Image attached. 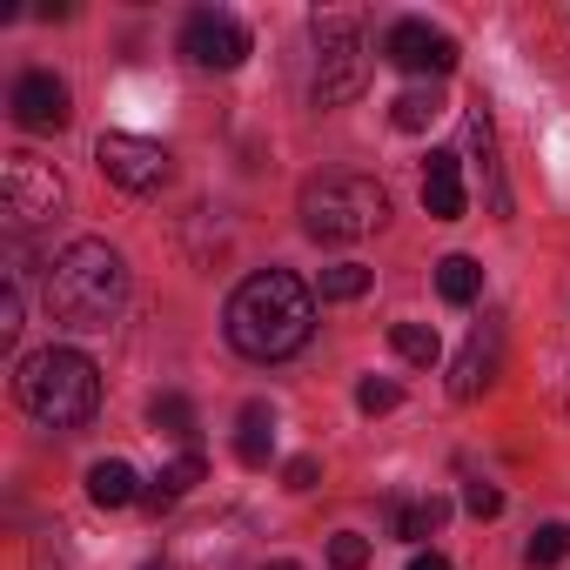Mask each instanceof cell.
Wrapping results in <instances>:
<instances>
[{"instance_id":"1","label":"cell","mask_w":570,"mask_h":570,"mask_svg":"<svg viewBox=\"0 0 570 570\" xmlns=\"http://www.w3.org/2000/svg\"><path fill=\"white\" fill-rule=\"evenodd\" d=\"M235 356L248 363H282V356H296L316 330V296H309V282L289 275V268H262L248 275L242 289L228 296V316H222Z\"/></svg>"},{"instance_id":"2","label":"cell","mask_w":570,"mask_h":570,"mask_svg":"<svg viewBox=\"0 0 570 570\" xmlns=\"http://www.w3.org/2000/svg\"><path fill=\"white\" fill-rule=\"evenodd\" d=\"M128 303V262L108 242H68L48 262V309L61 330H108Z\"/></svg>"},{"instance_id":"3","label":"cell","mask_w":570,"mask_h":570,"mask_svg":"<svg viewBox=\"0 0 570 570\" xmlns=\"http://www.w3.org/2000/svg\"><path fill=\"white\" fill-rule=\"evenodd\" d=\"M14 396L35 423L48 430H81L95 410H101V370L81 356V350H41L21 363L14 376Z\"/></svg>"},{"instance_id":"4","label":"cell","mask_w":570,"mask_h":570,"mask_svg":"<svg viewBox=\"0 0 570 570\" xmlns=\"http://www.w3.org/2000/svg\"><path fill=\"white\" fill-rule=\"evenodd\" d=\"M296 215H303V235H316V242H363L390 222V195L370 175H323L303 188Z\"/></svg>"},{"instance_id":"5","label":"cell","mask_w":570,"mask_h":570,"mask_svg":"<svg viewBox=\"0 0 570 570\" xmlns=\"http://www.w3.org/2000/svg\"><path fill=\"white\" fill-rule=\"evenodd\" d=\"M61 202H68V181H61L55 161H41V155H28V148L0 161V208H8V228H14V235L48 228V222L61 215Z\"/></svg>"},{"instance_id":"6","label":"cell","mask_w":570,"mask_h":570,"mask_svg":"<svg viewBox=\"0 0 570 570\" xmlns=\"http://www.w3.org/2000/svg\"><path fill=\"white\" fill-rule=\"evenodd\" d=\"M309 35H316V108H343V101H356L363 81H370L363 28H356L350 14H316Z\"/></svg>"},{"instance_id":"7","label":"cell","mask_w":570,"mask_h":570,"mask_svg":"<svg viewBox=\"0 0 570 570\" xmlns=\"http://www.w3.org/2000/svg\"><path fill=\"white\" fill-rule=\"evenodd\" d=\"M95 168H101L121 195H155V188H168V175H175L168 148H161V141H141V135H101V141H95Z\"/></svg>"},{"instance_id":"8","label":"cell","mask_w":570,"mask_h":570,"mask_svg":"<svg viewBox=\"0 0 570 570\" xmlns=\"http://www.w3.org/2000/svg\"><path fill=\"white\" fill-rule=\"evenodd\" d=\"M181 55H188L195 68L228 75V68H242V61H248V28H242L235 14L202 8V14H188V28H181Z\"/></svg>"},{"instance_id":"9","label":"cell","mask_w":570,"mask_h":570,"mask_svg":"<svg viewBox=\"0 0 570 570\" xmlns=\"http://www.w3.org/2000/svg\"><path fill=\"white\" fill-rule=\"evenodd\" d=\"M383 55H390L403 75H450V68H456V41H450L443 28H430V21H396L390 41H383Z\"/></svg>"},{"instance_id":"10","label":"cell","mask_w":570,"mask_h":570,"mask_svg":"<svg viewBox=\"0 0 570 570\" xmlns=\"http://www.w3.org/2000/svg\"><path fill=\"white\" fill-rule=\"evenodd\" d=\"M68 115H75V108H68V81H61V75L35 68V75L14 81V121H21L28 135H61Z\"/></svg>"},{"instance_id":"11","label":"cell","mask_w":570,"mask_h":570,"mask_svg":"<svg viewBox=\"0 0 570 570\" xmlns=\"http://www.w3.org/2000/svg\"><path fill=\"white\" fill-rule=\"evenodd\" d=\"M497 356H503V336H497L490 323H476L470 343H463V356H456V370H450V396H456V403H476V396L497 383Z\"/></svg>"},{"instance_id":"12","label":"cell","mask_w":570,"mask_h":570,"mask_svg":"<svg viewBox=\"0 0 570 570\" xmlns=\"http://www.w3.org/2000/svg\"><path fill=\"white\" fill-rule=\"evenodd\" d=\"M423 208L436 215V222H456L463 215V155H430V168H423Z\"/></svg>"},{"instance_id":"13","label":"cell","mask_w":570,"mask_h":570,"mask_svg":"<svg viewBox=\"0 0 570 570\" xmlns=\"http://www.w3.org/2000/svg\"><path fill=\"white\" fill-rule=\"evenodd\" d=\"M443 108H450V101H443V88H436V81H416V88H403V95L390 101V121H396L403 135H423V128H436V121H443Z\"/></svg>"},{"instance_id":"14","label":"cell","mask_w":570,"mask_h":570,"mask_svg":"<svg viewBox=\"0 0 570 570\" xmlns=\"http://www.w3.org/2000/svg\"><path fill=\"white\" fill-rule=\"evenodd\" d=\"M88 497H95L101 510H128V503H141V476H135L121 456H101V463L88 470Z\"/></svg>"},{"instance_id":"15","label":"cell","mask_w":570,"mask_h":570,"mask_svg":"<svg viewBox=\"0 0 570 570\" xmlns=\"http://www.w3.org/2000/svg\"><path fill=\"white\" fill-rule=\"evenodd\" d=\"M235 456H242L248 470H262V463L275 456V410H268V403H248V410H242V423H235Z\"/></svg>"},{"instance_id":"16","label":"cell","mask_w":570,"mask_h":570,"mask_svg":"<svg viewBox=\"0 0 570 570\" xmlns=\"http://www.w3.org/2000/svg\"><path fill=\"white\" fill-rule=\"evenodd\" d=\"M436 289H443V303L470 309V303H476V289H483V268H476L470 255H443V262H436Z\"/></svg>"},{"instance_id":"17","label":"cell","mask_w":570,"mask_h":570,"mask_svg":"<svg viewBox=\"0 0 570 570\" xmlns=\"http://www.w3.org/2000/svg\"><path fill=\"white\" fill-rule=\"evenodd\" d=\"M390 350H396L403 363H416V370H430V363L443 356V343H436L430 323H396V330H390Z\"/></svg>"},{"instance_id":"18","label":"cell","mask_w":570,"mask_h":570,"mask_svg":"<svg viewBox=\"0 0 570 570\" xmlns=\"http://www.w3.org/2000/svg\"><path fill=\"white\" fill-rule=\"evenodd\" d=\"M443 523H450V503H443V497H423V503H396V537H410V543H416V537H436Z\"/></svg>"},{"instance_id":"19","label":"cell","mask_w":570,"mask_h":570,"mask_svg":"<svg viewBox=\"0 0 570 570\" xmlns=\"http://www.w3.org/2000/svg\"><path fill=\"white\" fill-rule=\"evenodd\" d=\"M202 476H208V463H202V450H181V456H175V463H168V470L155 476V490H161L168 503H181V497H188V490H195Z\"/></svg>"},{"instance_id":"20","label":"cell","mask_w":570,"mask_h":570,"mask_svg":"<svg viewBox=\"0 0 570 570\" xmlns=\"http://www.w3.org/2000/svg\"><path fill=\"white\" fill-rule=\"evenodd\" d=\"M370 282H376V275H370L363 262H336V268H323V303H356Z\"/></svg>"},{"instance_id":"21","label":"cell","mask_w":570,"mask_h":570,"mask_svg":"<svg viewBox=\"0 0 570 570\" xmlns=\"http://www.w3.org/2000/svg\"><path fill=\"white\" fill-rule=\"evenodd\" d=\"M570 557V523H543L530 543H523V563L530 570H550V563H563Z\"/></svg>"},{"instance_id":"22","label":"cell","mask_w":570,"mask_h":570,"mask_svg":"<svg viewBox=\"0 0 570 570\" xmlns=\"http://www.w3.org/2000/svg\"><path fill=\"white\" fill-rule=\"evenodd\" d=\"M155 430H168V436H195V403L188 396H155Z\"/></svg>"},{"instance_id":"23","label":"cell","mask_w":570,"mask_h":570,"mask_svg":"<svg viewBox=\"0 0 570 570\" xmlns=\"http://www.w3.org/2000/svg\"><path fill=\"white\" fill-rule=\"evenodd\" d=\"M330 563H336V570H363V563H370V537L336 530V537H330Z\"/></svg>"},{"instance_id":"24","label":"cell","mask_w":570,"mask_h":570,"mask_svg":"<svg viewBox=\"0 0 570 570\" xmlns=\"http://www.w3.org/2000/svg\"><path fill=\"white\" fill-rule=\"evenodd\" d=\"M21 336V275H8V289H0V343Z\"/></svg>"},{"instance_id":"25","label":"cell","mask_w":570,"mask_h":570,"mask_svg":"<svg viewBox=\"0 0 570 570\" xmlns=\"http://www.w3.org/2000/svg\"><path fill=\"white\" fill-rule=\"evenodd\" d=\"M356 403H363L370 416H383V410H396V403H403V390H396V383H383V376H370V383L356 390Z\"/></svg>"},{"instance_id":"26","label":"cell","mask_w":570,"mask_h":570,"mask_svg":"<svg viewBox=\"0 0 570 570\" xmlns=\"http://www.w3.org/2000/svg\"><path fill=\"white\" fill-rule=\"evenodd\" d=\"M490 148H497V135H490V115L476 108V115L463 121V155H483V161H490Z\"/></svg>"},{"instance_id":"27","label":"cell","mask_w":570,"mask_h":570,"mask_svg":"<svg viewBox=\"0 0 570 570\" xmlns=\"http://www.w3.org/2000/svg\"><path fill=\"white\" fill-rule=\"evenodd\" d=\"M463 510L490 523V517H503V490H490V483H470V490H463Z\"/></svg>"},{"instance_id":"28","label":"cell","mask_w":570,"mask_h":570,"mask_svg":"<svg viewBox=\"0 0 570 570\" xmlns=\"http://www.w3.org/2000/svg\"><path fill=\"white\" fill-rule=\"evenodd\" d=\"M316 476H323V463H316V456H296L289 470H282V483H289V490H316Z\"/></svg>"},{"instance_id":"29","label":"cell","mask_w":570,"mask_h":570,"mask_svg":"<svg viewBox=\"0 0 570 570\" xmlns=\"http://www.w3.org/2000/svg\"><path fill=\"white\" fill-rule=\"evenodd\" d=\"M410 570H456V563H450V557H436V550H416V557H410Z\"/></svg>"},{"instance_id":"30","label":"cell","mask_w":570,"mask_h":570,"mask_svg":"<svg viewBox=\"0 0 570 570\" xmlns=\"http://www.w3.org/2000/svg\"><path fill=\"white\" fill-rule=\"evenodd\" d=\"M262 570H303V563H289V557H282V563H262Z\"/></svg>"},{"instance_id":"31","label":"cell","mask_w":570,"mask_h":570,"mask_svg":"<svg viewBox=\"0 0 570 570\" xmlns=\"http://www.w3.org/2000/svg\"><path fill=\"white\" fill-rule=\"evenodd\" d=\"M141 570H168V563H141Z\"/></svg>"}]
</instances>
